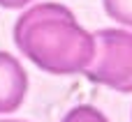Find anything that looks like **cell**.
Segmentation results:
<instances>
[{"label": "cell", "instance_id": "cell-1", "mask_svg": "<svg viewBox=\"0 0 132 122\" xmlns=\"http://www.w3.org/2000/svg\"><path fill=\"white\" fill-rule=\"evenodd\" d=\"M14 42L28 60L49 74H81L95 55V37L56 2L30 7L16 18Z\"/></svg>", "mask_w": 132, "mask_h": 122}, {"label": "cell", "instance_id": "cell-2", "mask_svg": "<svg viewBox=\"0 0 132 122\" xmlns=\"http://www.w3.org/2000/svg\"><path fill=\"white\" fill-rule=\"evenodd\" d=\"M95 55L84 72L93 83L118 92H132V32L104 28L95 35Z\"/></svg>", "mask_w": 132, "mask_h": 122}, {"label": "cell", "instance_id": "cell-3", "mask_svg": "<svg viewBox=\"0 0 132 122\" xmlns=\"http://www.w3.org/2000/svg\"><path fill=\"white\" fill-rule=\"evenodd\" d=\"M28 92V74L21 62L0 51V113H12L23 104Z\"/></svg>", "mask_w": 132, "mask_h": 122}, {"label": "cell", "instance_id": "cell-4", "mask_svg": "<svg viewBox=\"0 0 132 122\" xmlns=\"http://www.w3.org/2000/svg\"><path fill=\"white\" fill-rule=\"evenodd\" d=\"M102 5L109 18L132 28V0H102Z\"/></svg>", "mask_w": 132, "mask_h": 122}, {"label": "cell", "instance_id": "cell-5", "mask_svg": "<svg viewBox=\"0 0 132 122\" xmlns=\"http://www.w3.org/2000/svg\"><path fill=\"white\" fill-rule=\"evenodd\" d=\"M63 122H109L95 106H88V104H84V106H77V108H72Z\"/></svg>", "mask_w": 132, "mask_h": 122}, {"label": "cell", "instance_id": "cell-6", "mask_svg": "<svg viewBox=\"0 0 132 122\" xmlns=\"http://www.w3.org/2000/svg\"><path fill=\"white\" fill-rule=\"evenodd\" d=\"M30 0H0V7H9V9H19V7H26Z\"/></svg>", "mask_w": 132, "mask_h": 122}, {"label": "cell", "instance_id": "cell-7", "mask_svg": "<svg viewBox=\"0 0 132 122\" xmlns=\"http://www.w3.org/2000/svg\"><path fill=\"white\" fill-rule=\"evenodd\" d=\"M0 122H21V120H0Z\"/></svg>", "mask_w": 132, "mask_h": 122}]
</instances>
